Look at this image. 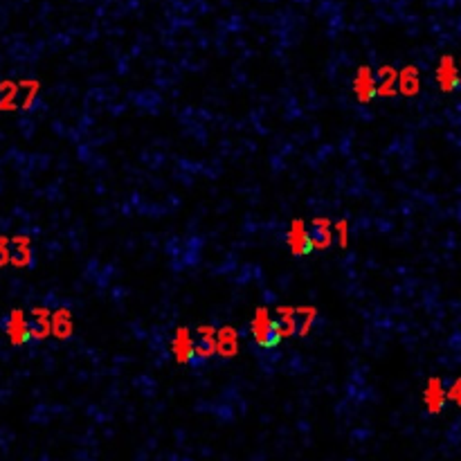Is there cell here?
<instances>
[{
	"instance_id": "8fae6325",
	"label": "cell",
	"mask_w": 461,
	"mask_h": 461,
	"mask_svg": "<svg viewBox=\"0 0 461 461\" xmlns=\"http://www.w3.org/2000/svg\"><path fill=\"white\" fill-rule=\"evenodd\" d=\"M396 90L405 97H414L421 90V76L414 65H407L398 72V81H396Z\"/></svg>"
},
{
	"instance_id": "9c48e42d",
	"label": "cell",
	"mask_w": 461,
	"mask_h": 461,
	"mask_svg": "<svg viewBox=\"0 0 461 461\" xmlns=\"http://www.w3.org/2000/svg\"><path fill=\"white\" fill-rule=\"evenodd\" d=\"M309 236H311L313 250H326L329 248L333 243V229H331L329 218H315L311 229H309Z\"/></svg>"
},
{
	"instance_id": "ac0fdd59",
	"label": "cell",
	"mask_w": 461,
	"mask_h": 461,
	"mask_svg": "<svg viewBox=\"0 0 461 461\" xmlns=\"http://www.w3.org/2000/svg\"><path fill=\"white\" fill-rule=\"evenodd\" d=\"M18 86H21V88L25 90V97H23V102H21V106H23V108H30L32 104H34V99H36L41 83H38V81H21Z\"/></svg>"
},
{
	"instance_id": "52a82bcc",
	"label": "cell",
	"mask_w": 461,
	"mask_h": 461,
	"mask_svg": "<svg viewBox=\"0 0 461 461\" xmlns=\"http://www.w3.org/2000/svg\"><path fill=\"white\" fill-rule=\"evenodd\" d=\"M446 401H448L446 387H444V382H441V378H430L423 389V403L430 414H439V412L444 410Z\"/></svg>"
},
{
	"instance_id": "e0dca14e",
	"label": "cell",
	"mask_w": 461,
	"mask_h": 461,
	"mask_svg": "<svg viewBox=\"0 0 461 461\" xmlns=\"http://www.w3.org/2000/svg\"><path fill=\"white\" fill-rule=\"evenodd\" d=\"M18 97V83L0 81V111H14Z\"/></svg>"
},
{
	"instance_id": "ba28073f",
	"label": "cell",
	"mask_w": 461,
	"mask_h": 461,
	"mask_svg": "<svg viewBox=\"0 0 461 461\" xmlns=\"http://www.w3.org/2000/svg\"><path fill=\"white\" fill-rule=\"evenodd\" d=\"M216 353L223 358H234L238 353V333L234 326H223L216 331Z\"/></svg>"
},
{
	"instance_id": "7c38bea8",
	"label": "cell",
	"mask_w": 461,
	"mask_h": 461,
	"mask_svg": "<svg viewBox=\"0 0 461 461\" xmlns=\"http://www.w3.org/2000/svg\"><path fill=\"white\" fill-rule=\"evenodd\" d=\"M50 331L56 335V338H70L74 331V322H72V313L68 309H59L50 315Z\"/></svg>"
},
{
	"instance_id": "2e32d148",
	"label": "cell",
	"mask_w": 461,
	"mask_h": 461,
	"mask_svg": "<svg viewBox=\"0 0 461 461\" xmlns=\"http://www.w3.org/2000/svg\"><path fill=\"white\" fill-rule=\"evenodd\" d=\"M277 324V335L284 338H291L297 333V322H295V311L293 309H280V320H275Z\"/></svg>"
},
{
	"instance_id": "7402d4cb",
	"label": "cell",
	"mask_w": 461,
	"mask_h": 461,
	"mask_svg": "<svg viewBox=\"0 0 461 461\" xmlns=\"http://www.w3.org/2000/svg\"><path fill=\"white\" fill-rule=\"evenodd\" d=\"M459 86H461V74H459Z\"/></svg>"
},
{
	"instance_id": "3957f363",
	"label": "cell",
	"mask_w": 461,
	"mask_h": 461,
	"mask_svg": "<svg viewBox=\"0 0 461 461\" xmlns=\"http://www.w3.org/2000/svg\"><path fill=\"white\" fill-rule=\"evenodd\" d=\"M286 243L291 248V252L302 257V254H309L313 252V245H311V236H309V227L302 218H295L291 227H288V234H286Z\"/></svg>"
},
{
	"instance_id": "9a60e30c",
	"label": "cell",
	"mask_w": 461,
	"mask_h": 461,
	"mask_svg": "<svg viewBox=\"0 0 461 461\" xmlns=\"http://www.w3.org/2000/svg\"><path fill=\"white\" fill-rule=\"evenodd\" d=\"M34 322L30 324V338H45L50 335V311L45 309H34Z\"/></svg>"
},
{
	"instance_id": "7a4b0ae2",
	"label": "cell",
	"mask_w": 461,
	"mask_h": 461,
	"mask_svg": "<svg viewBox=\"0 0 461 461\" xmlns=\"http://www.w3.org/2000/svg\"><path fill=\"white\" fill-rule=\"evenodd\" d=\"M171 353H174L176 362H180V364L191 362V358L196 355L194 335H191L187 326H178V329L174 331V338H171Z\"/></svg>"
},
{
	"instance_id": "8992f818",
	"label": "cell",
	"mask_w": 461,
	"mask_h": 461,
	"mask_svg": "<svg viewBox=\"0 0 461 461\" xmlns=\"http://www.w3.org/2000/svg\"><path fill=\"white\" fill-rule=\"evenodd\" d=\"M437 83L444 92H453L459 86V70L453 56H441V61L437 65Z\"/></svg>"
},
{
	"instance_id": "30bf717a",
	"label": "cell",
	"mask_w": 461,
	"mask_h": 461,
	"mask_svg": "<svg viewBox=\"0 0 461 461\" xmlns=\"http://www.w3.org/2000/svg\"><path fill=\"white\" fill-rule=\"evenodd\" d=\"M396 81H398V70L391 68V65H382L378 68L376 76V97H394L396 90Z\"/></svg>"
},
{
	"instance_id": "ffe728a7",
	"label": "cell",
	"mask_w": 461,
	"mask_h": 461,
	"mask_svg": "<svg viewBox=\"0 0 461 461\" xmlns=\"http://www.w3.org/2000/svg\"><path fill=\"white\" fill-rule=\"evenodd\" d=\"M446 398L453 401L455 405H461V378H457L453 385L446 389Z\"/></svg>"
},
{
	"instance_id": "44dd1931",
	"label": "cell",
	"mask_w": 461,
	"mask_h": 461,
	"mask_svg": "<svg viewBox=\"0 0 461 461\" xmlns=\"http://www.w3.org/2000/svg\"><path fill=\"white\" fill-rule=\"evenodd\" d=\"M9 259H12V250H9V241L5 236H0V268L9 264Z\"/></svg>"
},
{
	"instance_id": "277c9868",
	"label": "cell",
	"mask_w": 461,
	"mask_h": 461,
	"mask_svg": "<svg viewBox=\"0 0 461 461\" xmlns=\"http://www.w3.org/2000/svg\"><path fill=\"white\" fill-rule=\"evenodd\" d=\"M353 95L360 104H369L376 97V76L369 65H360L353 76Z\"/></svg>"
},
{
	"instance_id": "d6986e66",
	"label": "cell",
	"mask_w": 461,
	"mask_h": 461,
	"mask_svg": "<svg viewBox=\"0 0 461 461\" xmlns=\"http://www.w3.org/2000/svg\"><path fill=\"white\" fill-rule=\"evenodd\" d=\"M335 232H338V245L349 248V220H338L335 223Z\"/></svg>"
},
{
	"instance_id": "5b68a950",
	"label": "cell",
	"mask_w": 461,
	"mask_h": 461,
	"mask_svg": "<svg viewBox=\"0 0 461 461\" xmlns=\"http://www.w3.org/2000/svg\"><path fill=\"white\" fill-rule=\"evenodd\" d=\"M5 331H7L9 342L16 344V347L25 344L27 340H30V322H27V315L21 309H14L7 318Z\"/></svg>"
},
{
	"instance_id": "5bb4252c",
	"label": "cell",
	"mask_w": 461,
	"mask_h": 461,
	"mask_svg": "<svg viewBox=\"0 0 461 461\" xmlns=\"http://www.w3.org/2000/svg\"><path fill=\"white\" fill-rule=\"evenodd\" d=\"M32 261V250H30V238L27 236H16L14 238V250H12V259L9 264H14L18 268H25Z\"/></svg>"
},
{
	"instance_id": "6da1fadb",
	"label": "cell",
	"mask_w": 461,
	"mask_h": 461,
	"mask_svg": "<svg viewBox=\"0 0 461 461\" xmlns=\"http://www.w3.org/2000/svg\"><path fill=\"white\" fill-rule=\"evenodd\" d=\"M252 335L259 347H275V344H280L282 338L277 335V324L273 320V315L268 309H257L254 311V318H252Z\"/></svg>"
},
{
	"instance_id": "4fadbf2b",
	"label": "cell",
	"mask_w": 461,
	"mask_h": 461,
	"mask_svg": "<svg viewBox=\"0 0 461 461\" xmlns=\"http://www.w3.org/2000/svg\"><path fill=\"white\" fill-rule=\"evenodd\" d=\"M212 353H216V329H212V326H200L198 342H196V355H200V358H209Z\"/></svg>"
}]
</instances>
